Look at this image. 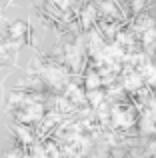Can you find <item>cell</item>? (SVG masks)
I'll list each match as a JSON object with an SVG mask.
<instances>
[{
  "label": "cell",
  "mask_w": 156,
  "mask_h": 158,
  "mask_svg": "<svg viewBox=\"0 0 156 158\" xmlns=\"http://www.w3.org/2000/svg\"><path fill=\"white\" fill-rule=\"evenodd\" d=\"M100 84V78H98V74H88V86L90 88H94V86Z\"/></svg>",
  "instance_id": "7a4b0ae2"
},
{
  "label": "cell",
  "mask_w": 156,
  "mask_h": 158,
  "mask_svg": "<svg viewBox=\"0 0 156 158\" xmlns=\"http://www.w3.org/2000/svg\"><path fill=\"white\" fill-rule=\"evenodd\" d=\"M24 32H26V28H24V22H16V24H12V28H10V34L12 36H22Z\"/></svg>",
  "instance_id": "6da1fadb"
},
{
  "label": "cell",
  "mask_w": 156,
  "mask_h": 158,
  "mask_svg": "<svg viewBox=\"0 0 156 158\" xmlns=\"http://www.w3.org/2000/svg\"><path fill=\"white\" fill-rule=\"evenodd\" d=\"M102 8H104V10L108 12V14H114V6H112L110 2H104V4H102Z\"/></svg>",
  "instance_id": "3957f363"
}]
</instances>
